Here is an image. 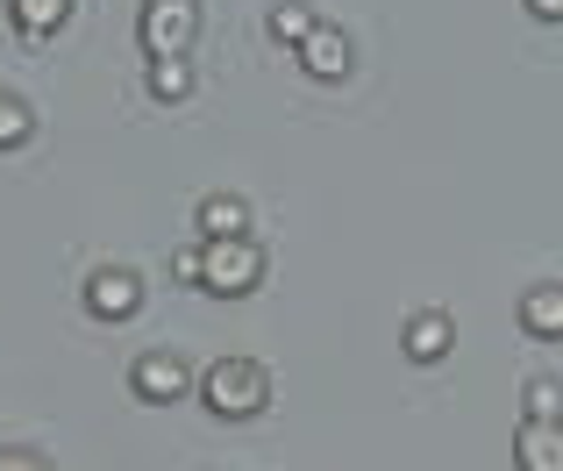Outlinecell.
Segmentation results:
<instances>
[{"label": "cell", "instance_id": "cell-18", "mask_svg": "<svg viewBox=\"0 0 563 471\" xmlns=\"http://www.w3.org/2000/svg\"><path fill=\"white\" fill-rule=\"evenodd\" d=\"M528 14L536 22H563V0H528Z\"/></svg>", "mask_w": 563, "mask_h": 471}, {"label": "cell", "instance_id": "cell-2", "mask_svg": "<svg viewBox=\"0 0 563 471\" xmlns=\"http://www.w3.org/2000/svg\"><path fill=\"white\" fill-rule=\"evenodd\" d=\"M257 278H264V250L250 243V236H214V243H200V293L235 300V293H250Z\"/></svg>", "mask_w": 563, "mask_h": 471}, {"label": "cell", "instance_id": "cell-9", "mask_svg": "<svg viewBox=\"0 0 563 471\" xmlns=\"http://www.w3.org/2000/svg\"><path fill=\"white\" fill-rule=\"evenodd\" d=\"M521 329L563 343V286H528L521 293Z\"/></svg>", "mask_w": 563, "mask_h": 471}, {"label": "cell", "instance_id": "cell-12", "mask_svg": "<svg viewBox=\"0 0 563 471\" xmlns=\"http://www.w3.org/2000/svg\"><path fill=\"white\" fill-rule=\"evenodd\" d=\"M314 29L321 22H314V8H307V0H278V8H272V43H292V51H300Z\"/></svg>", "mask_w": 563, "mask_h": 471}, {"label": "cell", "instance_id": "cell-17", "mask_svg": "<svg viewBox=\"0 0 563 471\" xmlns=\"http://www.w3.org/2000/svg\"><path fill=\"white\" fill-rule=\"evenodd\" d=\"M0 471H51L36 450H0Z\"/></svg>", "mask_w": 563, "mask_h": 471}, {"label": "cell", "instance_id": "cell-16", "mask_svg": "<svg viewBox=\"0 0 563 471\" xmlns=\"http://www.w3.org/2000/svg\"><path fill=\"white\" fill-rule=\"evenodd\" d=\"M172 272H179V278H186V286H200V243H186V250H179V258H172Z\"/></svg>", "mask_w": 563, "mask_h": 471}, {"label": "cell", "instance_id": "cell-10", "mask_svg": "<svg viewBox=\"0 0 563 471\" xmlns=\"http://www.w3.org/2000/svg\"><path fill=\"white\" fill-rule=\"evenodd\" d=\"M214 236H250V208L235 194H207L200 200V243H214Z\"/></svg>", "mask_w": 563, "mask_h": 471}, {"label": "cell", "instance_id": "cell-1", "mask_svg": "<svg viewBox=\"0 0 563 471\" xmlns=\"http://www.w3.org/2000/svg\"><path fill=\"white\" fill-rule=\"evenodd\" d=\"M200 401H207V415H221V421H250L272 401V372H264L257 358H214L200 372Z\"/></svg>", "mask_w": 563, "mask_h": 471}, {"label": "cell", "instance_id": "cell-11", "mask_svg": "<svg viewBox=\"0 0 563 471\" xmlns=\"http://www.w3.org/2000/svg\"><path fill=\"white\" fill-rule=\"evenodd\" d=\"M8 14H14L22 36H51V29H65L71 0H8Z\"/></svg>", "mask_w": 563, "mask_h": 471}, {"label": "cell", "instance_id": "cell-7", "mask_svg": "<svg viewBox=\"0 0 563 471\" xmlns=\"http://www.w3.org/2000/svg\"><path fill=\"white\" fill-rule=\"evenodd\" d=\"M399 343H407V358H413V364H442V358L456 350V321L428 307V315H413V321H407V336H399Z\"/></svg>", "mask_w": 563, "mask_h": 471}, {"label": "cell", "instance_id": "cell-13", "mask_svg": "<svg viewBox=\"0 0 563 471\" xmlns=\"http://www.w3.org/2000/svg\"><path fill=\"white\" fill-rule=\"evenodd\" d=\"M143 86H151L157 100H186V94H192V65H186V57H151Z\"/></svg>", "mask_w": 563, "mask_h": 471}, {"label": "cell", "instance_id": "cell-14", "mask_svg": "<svg viewBox=\"0 0 563 471\" xmlns=\"http://www.w3.org/2000/svg\"><path fill=\"white\" fill-rule=\"evenodd\" d=\"M36 136V114H29L22 94H0V151H22Z\"/></svg>", "mask_w": 563, "mask_h": 471}, {"label": "cell", "instance_id": "cell-6", "mask_svg": "<svg viewBox=\"0 0 563 471\" xmlns=\"http://www.w3.org/2000/svg\"><path fill=\"white\" fill-rule=\"evenodd\" d=\"M514 464L521 471H563V421H521L514 429Z\"/></svg>", "mask_w": 563, "mask_h": 471}, {"label": "cell", "instance_id": "cell-3", "mask_svg": "<svg viewBox=\"0 0 563 471\" xmlns=\"http://www.w3.org/2000/svg\"><path fill=\"white\" fill-rule=\"evenodd\" d=\"M136 36H143V57H186L192 36H200V0H143Z\"/></svg>", "mask_w": 563, "mask_h": 471}, {"label": "cell", "instance_id": "cell-15", "mask_svg": "<svg viewBox=\"0 0 563 471\" xmlns=\"http://www.w3.org/2000/svg\"><path fill=\"white\" fill-rule=\"evenodd\" d=\"M528 421H563V386L556 379H528Z\"/></svg>", "mask_w": 563, "mask_h": 471}, {"label": "cell", "instance_id": "cell-8", "mask_svg": "<svg viewBox=\"0 0 563 471\" xmlns=\"http://www.w3.org/2000/svg\"><path fill=\"white\" fill-rule=\"evenodd\" d=\"M300 65H307V79H343V72H350V36L321 22L314 36L300 43Z\"/></svg>", "mask_w": 563, "mask_h": 471}, {"label": "cell", "instance_id": "cell-4", "mask_svg": "<svg viewBox=\"0 0 563 471\" xmlns=\"http://www.w3.org/2000/svg\"><path fill=\"white\" fill-rule=\"evenodd\" d=\"M143 307V278L129 272V264H100L93 278H86V315L93 321H129Z\"/></svg>", "mask_w": 563, "mask_h": 471}, {"label": "cell", "instance_id": "cell-5", "mask_svg": "<svg viewBox=\"0 0 563 471\" xmlns=\"http://www.w3.org/2000/svg\"><path fill=\"white\" fill-rule=\"evenodd\" d=\"M129 386H136V401L165 407V401H179V393L192 386V372H186L179 350H143V358L129 364Z\"/></svg>", "mask_w": 563, "mask_h": 471}]
</instances>
